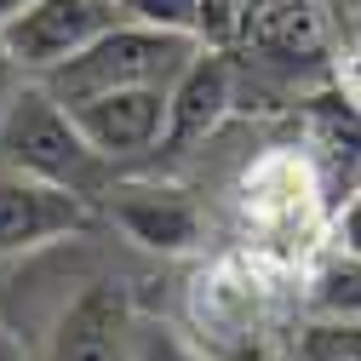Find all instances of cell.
Instances as JSON below:
<instances>
[{"label": "cell", "instance_id": "5", "mask_svg": "<svg viewBox=\"0 0 361 361\" xmlns=\"http://www.w3.org/2000/svg\"><path fill=\"white\" fill-rule=\"evenodd\" d=\"M235 47H247L264 69L304 75L333 52V18L322 0H247L235 23Z\"/></svg>", "mask_w": 361, "mask_h": 361}, {"label": "cell", "instance_id": "3", "mask_svg": "<svg viewBox=\"0 0 361 361\" xmlns=\"http://www.w3.org/2000/svg\"><path fill=\"white\" fill-rule=\"evenodd\" d=\"M69 115L80 121V132L92 138V149L109 166H132V161H149L155 149H166L172 86H115V92L75 98Z\"/></svg>", "mask_w": 361, "mask_h": 361}, {"label": "cell", "instance_id": "19", "mask_svg": "<svg viewBox=\"0 0 361 361\" xmlns=\"http://www.w3.org/2000/svg\"><path fill=\"white\" fill-rule=\"evenodd\" d=\"M344 6H350V12H361V0H344Z\"/></svg>", "mask_w": 361, "mask_h": 361}, {"label": "cell", "instance_id": "7", "mask_svg": "<svg viewBox=\"0 0 361 361\" xmlns=\"http://www.w3.org/2000/svg\"><path fill=\"white\" fill-rule=\"evenodd\" d=\"M52 361H138V315L115 281H92L52 333Z\"/></svg>", "mask_w": 361, "mask_h": 361}, {"label": "cell", "instance_id": "10", "mask_svg": "<svg viewBox=\"0 0 361 361\" xmlns=\"http://www.w3.org/2000/svg\"><path fill=\"white\" fill-rule=\"evenodd\" d=\"M126 23L144 29H166V35H190L201 47H230L241 12L224 6V0H115Z\"/></svg>", "mask_w": 361, "mask_h": 361}, {"label": "cell", "instance_id": "17", "mask_svg": "<svg viewBox=\"0 0 361 361\" xmlns=\"http://www.w3.org/2000/svg\"><path fill=\"white\" fill-rule=\"evenodd\" d=\"M29 6H35V0H0V23L18 18V12H29Z\"/></svg>", "mask_w": 361, "mask_h": 361}, {"label": "cell", "instance_id": "6", "mask_svg": "<svg viewBox=\"0 0 361 361\" xmlns=\"http://www.w3.org/2000/svg\"><path fill=\"white\" fill-rule=\"evenodd\" d=\"M92 212H86V195L58 190L47 178H29L0 166V258L12 252H35L47 241H63L75 230H86Z\"/></svg>", "mask_w": 361, "mask_h": 361}, {"label": "cell", "instance_id": "15", "mask_svg": "<svg viewBox=\"0 0 361 361\" xmlns=\"http://www.w3.org/2000/svg\"><path fill=\"white\" fill-rule=\"evenodd\" d=\"M23 69H18V58H12V47H6V23H0V115H6V104L23 92Z\"/></svg>", "mask_w": 361, "mask_h": 361}, {"label": "cell", "instance_id": "11", "mask_svg": "<svg viewBox=\"0 0 361 361\" xmlns=\"http://www.w3.org/2000/svg\"><path fill=\"white\" fill-rule=\"evenodd\" d=\"M304 315L322 327H355L361 322V258L344 247H327L304 276Z\"/></svg>", "mask_w": 361, "mask_h": 361}, {"label": "cell", "instance_id": "18", "mask_svg": "<svg viewBox=\"0 0 361 361\" xmlns=\"http://www.w3.org/2000/svg\"><path fill=\"white\" fill-rule=\"evenodd\" d=\"M224 6H235V12H241V6H247V0H224Z\"/></svg>", "mask_w": 361, "mask_h": 361}, {"label": "cell", "instance_id": "14", "mask_svg": "<svg viewBox=\"0 0 361 361\" xmlns=\"http://www.w3.org/2000/svg\"><path fill=\"white\" fill-rule=\"evenodd\" d=\"M333 247H344V252L361 258V190H350L344 207L333 212Z\"/></svg>", "mask_w": 361, "mask_h": 361}, {"label": "cell", "instance_id": "2", "mask_svg": "<svg viewBox=\"0 0 361 361\" xmlns=\"http://www.w3.org/2000/svg\"><path fill=\"white\" fill-rule=\"evenodd\" d=\"M195 52H201V40H190V35H166V29H144V23L121 18L80 58L40 75V86L63 104L92 98V92H115V86H172Z\"/></svg>", "mask_w": 361, "mask_h": 361}, {"label": "cell", "instance_id": "16", "mask_svg": "<svg viewBox=\"0 0 361 361\" xmlns=\"http://www.w3.org/2000/svg\"><path fill=\"white\" fill-rule=\"evenodd\" d=\"M0 361H23V350H18V338L0 327Z\"/></svg>", "mask_w": 361, "mask_h": 361}, {"label": "cell", "instance_id": "12", "mask_svg": "<svg viewBox=\"0 0 361 361\" xmlns=\"http://www.w3.org/2000/svg\"><path fill=\"white\" fill-rule=\"evenodd\" d=\"M298 361H361V322L355 327H322V322H310Z\"/></svg>", "mask_w": 361, "mask_h": 361}, {"label": "cell", "instance_id": "1", "mask_svg": "<svg viewBox=\"0 0 361 361\" xmlns=\"http://www.w3.org/2000/svg\"><path fill=\"white\" fill-rule=\"evenodd\" d=\"M0 166L29 172V178H47L58 190H75L86 201H98L121 184V166H109L92 138L80 132V121L69 115L63 98H52L40 80H23V92L6 104L0 115Z\"/></svg>", "mask_w": 361, "mask_h": 361}, {"label": "cell", "instance_id": "13", "mask_svg": "<svg viewBox=\"0 0 361 361\" xmlns=\"http://www.w3.org/2000/svg\"><path fill=\"white\" fill-rule=\"evenodd\" d=\"M138 361H201L166 322H138Z\"/></svg>", "mask_w": 361, "mask_h": 361}, {"label": "cell", "instance_id": "4", "mask_svg": "<svg viewBox=\"0 0 361 361\" xmlns=\"http://www.w3.org/2000/svg\"><path fill=\"white\" fill-rule=\"evenodd\" d=\"M115 23H121L115 0H35L29 12L6 18V47H12L18 69L29 80H40V75H52L58 63L80 58Z\"/></svg>", "mask_w": 361, "mask_h": 361}, {"label": "cell", "instance_id": "9", "mask_svg": "<svg viewBox=\"0 0 361 361\" xmlns=\"http://www.w3.org/2000/svg\"><path fill=\"white\" fill-rule=\"evenodd\" d=\"M235 104V69L224 47H201L184 75L172 80V126H166V149H190L201 144L207 132L230 115Z\"/></svg>", "mask_w": 361, "mask_h": 361}, {"label": "cell", "instance_id": "8", "mask_svg": "<svg viewBox=\"0 0 361 361\" xmlns=\"http://www.w3.org/2000/svg\"><path fill=\"white\" fill-rule=\"evenodd\" d=\"M115 224L149 252H190L201 241V212L184 190H161V184H115L109 190Z\"/></svg>", "mask_w": 361, "mask_h": 361}]
</instances>
